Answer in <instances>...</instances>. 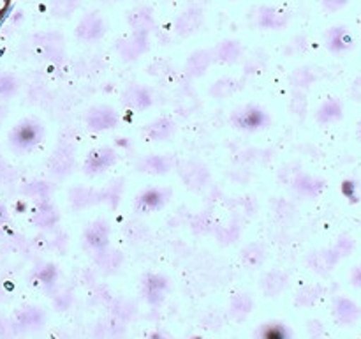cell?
Segmentation results:
<instances>
[{"mask_svg": "<svg viewBox=\"0 0 361 339\" xmlns=\"http://www.w3.org/2000/svg\"><path fill=\"white\" fill-rule=\"evenodd\" d=\"M229 124L243 133H257L271 126V115L259 105H242L233 109Z\"/></svg>", "mask_w": 361, "mask_h": 339, "instance_id": "obj_1", "label": "cell"}, {"mask_svg": "<svg viewBox=\"0 0 361 339\" xmlns=\"http://www.w3.org/2000/svg\"><path fill=\"white\" fill-rule=\"evenodd\" d=\"M44 126L37 119H25L11 133V143L18 152H32L44 140Z\"/></svg>", "mask_w": 361, "mask_h": 339, "instance_id": "obj_2", "label": "cell"}, {"mask_svg": "<svg viewBox=\"0 0 361 339\" xmlns=\"http://www.w3.org/2000/svg\"><path fill=\"white\" fill-rule=\"evenodd\" d=\"M83 122L92 133H104V131H111L118 127L120 115L113 106L95 105L85 112Z\"/></svg>", "mask_w": 361, "mask_h": 339, "instance_id": "obj_3", "label": "cell"}, {"mask_svg": "<svg viewBox=\"0 0 361 339\" xmlns=\"http://www.w3.org/2000/svg\"><path fill=\"white\" fill-rule=\"evenodd\" d=\"M171 198H173V189L169 186L147 187V189H143L140 194H137L133 207L134 210L140 212V214H150V212L162 210V208L169 203Z\"/></svg>", "mask_w": 361, "mask_h": 339, "instance_id": "obj_4", "label": "cell"}, {"mask_svg": "<svg viewBox=\"0 0 361 339\" xmlns=\"http://www.w3.org/2000/svg\"><path fill=\"white\" fill-rule=\"evenodd\" d=\"M249 14L254 27L263 28V30H282L289 23V13L282 7L257 6Z\"/></svg>", "mask_w": 361, "mask_h": 339, "instance_id": "obj_5", "label": "cell"}, {"mask_svg": "<svg viewBox=\"0 0 361 339\" xmlns=\"http://www.w3.org/2000/svg\"><path fill=\"white\" fill-rule=\"evenodd\" d=\"M118 161V152L113 147L92 148L83 161V172L88 177H97L108 172Z\"/></svg>", "mask_w": 361, "mask_h": 339, "instance_id": "obj_6", "label": "cell"}, {"mask_svg": "<svg viewBox=\"0 0 361 339\" xmlns=\"http://www.w3.org/2000/svg\"><path fill=\"white\" fill-rule=\"evenodd\" d=\"M76 166V157H74V148L69 141H60L59 147L51 154L48 161V170L51 177L62 180L73 173Z\"/></svg>", "mask_w": 361, "mask_h": 339, "instance_id": "obj_7", "label": "cell"}, {"mask_svg": "<svg viewBox=\"0 0 361 339\" xmlns=\"http://www.w3.org/2000/svg\"><path fill=\"white\" fill-rule=\"evenodd\" d=\"M176 168H178V175L182 177L183 184L189 187L190 191H200L210 180V170L207 165H203L201 161L196 159H187V161L176 162Z\"/></svg>", "mask_w": 361, "mask_h": 339, "instance_id": "obj_8", "label": "cell"}, {"mask_svg": "<svg viewBox=\"0 0 361 339\" xmlns=\"http://www.w3.org/2000/svg\"><path fill=\"white\" fill-rule=\"evenodd\" d=\"M115 48L126 62H134V60H137L150 49V34L130 32L129 35L116 41Z\"/></svg>", "mask_w": 361, "mask_h": 339, "instance_id": "obj_9", "label": "cell"}, {"mask_svg": "<svg viewBox=\"0 0 361 339\" xmlns=\"http://www.w3.org/2000/svg\"><path fill=\"white\" fill-rule=\"evenodd\" d=\"M104 34H106V21L104 18L101 16V13H97V11L87 13L80 21H78V27H76L78 41L92 44V42L101 41V39L104 37Z\"/></svg>", "mask_w": 361, "mask_h": 339, "instance_id": "obj_10", "label": "cell"}, {"mask_svg": "<svg viewBox=\"0 0 361 339\" xmlns=\"http://www.w3.org/2000/svg\"><path fill=\"white\" fill-rule=\"evenodd\" d=\"M122 102L126 108L134 109V112H143L154 105V94L145 85L133 83L122 92Z\"/></svg>", "mask_w": 361, "mask_h": 339, "instance_id": "obj_11", "label": "cell"}, {"mask_svg": "<svg viewBox=\"0 0 361 339\" xmlns=\"http://www.w3.org/2000/svg\"><path fill=\"white\" fill-rule=\"evenodd\" d=\"M204 23V14L200 6H190L189 9L178 14L175 20V32L180 37H189V35L196 34Z\"/></svg>", "mask_w": 361, "mask_h": 339, "instance_id": "obj_12", "label": "cell"}, {"mask_svg": "<svg viewBox=\"0 0 361 339\" xmlns=\"http://www.w3.org/2000/svg\"><path fill=\"white\" fill-rule=\"evenodd\" d=\"M109 233H111L109 222L102 218L95 219L83 232L85 246L92 251L102 249V247H106L109 244Z\"/></svg>", "mask_w": 361, "mask_h": 339, "instance_id": "obj_13", "label": "cell"}, {"mask_svg": "<svg viewBox=\"0 0 361 339\" xmlns=\"http://www.w3.org/2000/svg\"><path fill=\"white\" fill-rule=\"evenodd\" d=\"M168 290H169L168 278H164V275L161 274H147L143 278V282H141V292H143V297L147 299L148 304H152V306H159V304H162Z\"/></svg>", "mask_w": 361, "mask_h": 339, "instance_id": "obj_14", "label": "cell"}, {"mask_svg": "<svg viewBox=\"0 0 361 339\" xmlns=\"http://www.w3.org/2000/svg\"><path fill=\"white\" fill-rule=\"evenodd\" d=\"M176 157L173 154H152L145 155L137 161L136 168L143 173H152V175H166L176 168Z\"/></svg>", "mask_w": 361, "mask_h": 339, "instance_id": "obj_15", "label": "cell"}, {"mask_svg": "<svg viewBox=\"0 0 361 339\" xmlns=\"http://www.w3.org/2000/svg\"><path fill=\"white\" fill-rule=\"evenodd\" d=\"M37 48L41 46V53L48 62H59L63 56V35L60 32H46L34 37Z\"/></svg>", "mask_w": 361, "mask_h": 339, "instance_id": "obj_16", "label": "cell"}, {"mask_svg": "<svg viewBox=\"0 0 361 339\" xmlns=\"http://www.w3.org/2000/svg\"><path fill=\"white\" fill-rule=\"evenodd\" d=\"M176 133V124L173 122L169 117H159V119L152 120L147 126L143 127L141 134L147 138L148 141H155V143H161V141H168L175 136Z\"/></svg>", "mask_w": 361, "mask_h": 339, "instance_id": "obj_17", "label": "cell"}, {"mask_svg": "<svg viewBox=\"0 0 361 339\" xmlns=\"http://www.w3.org/2000/svg\"><path fill=\"white\" fill-rule=\"evenodd\" d=\"M212 53H214V62L233 66L243 59V46L235 39H226V41L219 42L215 48H212Z\"/></svg>", "mask_w": 361, "mask_h": 339, "instance_id": "obj_18", "label": "cell"}, {"mask_svg": "<svg viewBox=\"0 0 361 339\" xmlns=\"http://www.w3.org/2000/svg\"><path fill=\"white\" fill-rule=\"evenodd\" d=\"M127 23H129L133 32H143V34H150L155 28V16L152 7L148 6H137L127 16Z\"/></svg>", "mask_w": 361, "mask_h": 339, "instance_id": "obj_19", "label": "cell"}, {"mask_svg": "<svg viewBox=\"0 0 361 339\" xmlns=\"http://www.w3.org/2000/svg\"><path fill=\"white\" fill-rule=\"evenodd\" d=\"M69 201H71V207H73L74 210L90 208L94 207V205L101 203V189L76 186L69 191Z\"/></svg>", "mask_w": 361, "mask_h": 339, "instance_id": "obj_20", "label": "cell"}, {"mask_svg": "<svg viewBox=\"0 0 361 339\" xmlns=\"http://www.w3.org/2000/svg\"><path fill=\"white\" fill-rule=\"evenodd\" d=\"M214 64V53L212 49H196L190 53L185 62V73L190 78H201L208 71V67Z\"/></svg>", "mask_w": 361, "mask_h": 339, "instance_id": "obj_21", "label": "cell"}, {"mask_svg": "<svg viewBox=\"0 0 361 339\" xmlns=\"http://www.w3.org/2000/svg\"><path fill=\"white\" fill-rule=\"evenodd\" d=\"M60 221V212L56 208L55 203H51L49 200L41 201V205L37 207L34 214V225L37 228L42 230H49V228H55Z\"/></svg>", "mask_w": 361, "mask_h": 339, "instance_id": "obj_22", "label": "cell"}, {"mask_svg": "<svg viewBox=\"0 0 361 339\" xmlns=\"http://www.w3.org/2000/svg\"><path fill=\"white\" fill-rule=\"evenodd\" d=\"M95 253V263L99 265V268H102L104 272H115L116 268L122 265L123 256L118 249L115 247H102V249L94 251Z\"/></svg>", "mask_w": 361, "mask_h": 339, "instance_id": "obj_23", "label": "cell"}, {"mask_svg": "<svg viewBox=\"0 0 361 339\" xmlns=\"http://www.w3.org/2000/svg\"><path fill=\"white\" fill-rule=\"evenodd\" d=\"M286 286H288V274L282 270H270L261 278V290L270 297L284 292Z\"/></svg>", "mask_w": 361, "mask_h": 339, "instance_id": "obj_24", "label": "cell"}, {"mask_svg": "<svg viewBox=\"0 0 361 339\" xmlns=\"http://www.w3.org/2000/svg\"><path fill=\"white\" fill-rule=\"evenodd\" d=\"M256 339H291V332L282 321H268L257 328Z\"/></svg>", "mask_w": 361, "mask_h": 339, "instance_id": "obj_25", "label": "cell"}, {"mask_svg": "<svg viewBox=\"0 0 361 339\" xmlns=\"http://www.w3.org/2000/svg\"><path fill=\"white\" fill-rule=\"evenodd\" d=\"M240 90V81L235 78H221L210 87L208 94L214 99H226L235 95Z\"/></svg>", "mask_w": 361, "mask_h": 339, "instance_id": "obj_26", "label": "cell"}, {"mask_svg": "<svg viewBox=\"0 0 361 339\" xmlns=\"http://www.w3.org/2000/svg\"><path fill=\"white\" fill-rule=\"evenodd\" d=\"M242 260L249 267H261L267 260V247L259 242L247 244L242 249Z\"/></svg>", "mask_w": 361, "mask_h": 339, "instance_id": "obj_27", "label": "cell"}, {"mask_svg": "<svg viewBox=\"0 0 361 339\" xmlns=\"http://www.w3.org/2000/svg\"><path fill=\"white\" fill-rule=\"evenodd\" d=\"M293 184V191H295L298 196H314V194L317 193V189L319 187L316 186V180H312V177L305 175V173H300V175H296L295 179L291 180Z\"/></svg>", "mask_w": 361, "mask_h": 339, "instance_id": "obj_28", "label": "cell"}, {"mask_svg": "<svg viewBox=\"0 0 361 339\" xmlns=\"http://www.w3.org/2000/svg\"><path fill=\"white\" fill-rule=\"evenodd\" d=\"M81 0H53L49 4V13L55 18H69L80 9Z\"/></svg>", "mask_w": 361, "mask_h": 339, "instance_id": "obj_29", "label": "cell"}, {"mask_svg": "<svg viewBox=\"0 0 361 339\" xmlns=\"http://www.w3.org/2000/svg\"><path fill=\"white\" fill-rule=\"evenodd\" d=\"M252 306H254L252 299H250L249 295H245V293H238V295L233 297L229 311H231L233 318H236V320H243V318L252 311Z\"/></svg>", "mask_w": 361, "mask_h": 339, "instance_id": "obj_30", "label": "cell"}, {"mask_svg": "<svg viewBox=\"0 0 361 339\" xmlns=\"http://www.w3.org/2000/svg\"><path fill=\"white\" fill-rule=\"evenodd\" d=\"M123 193V179H115L108 187L101 189V203H108L109 207L115 208L118 205L120 198H122Z\"/></svg>", "mask_w": 361, "mask_h": 339, "instance_id": "obj_31", "label": "cell"}, {"mask_svg": "<svg viewBox=\"0 0 361 339\" xmlns=\"http://www.w3.org/2000/svg\"><path fill=\"white\" fill-rule=\"evenodd\" d=\"M214 233L217 235V239L221 240L222 244H231V242H235V240L240 237V233H242V226H240L238 222L233 219L229 225L215 226Z\"/></svg>", "mask_w": 361, "mask_h": 339, "instance_id": "obj_32", "label": "cell"}, {"mask_svg": "<svg viewBox=\"0 0 361 339\" xmlns=\"http://www.w3.org/2000/svg\"><path fill=\"white\" fill-rule=\"evenodd\" d=\"M190 226H192V232L197 233V235H208V233L214 232L215 222L214 218L208 212H200V214H196L192 218Z\"/></svg>", "mask_w": 361, "mask_h": 339, "instance_id": "obj_33", "label": "cell"}, {"mask_svg": "<svg viewBox=\"0 0 361 339\" xmlns=\"http://www.w3.org/2000/svg\"><path fill=\"white\" fill-rule=\"evenodd\" d=\"M338 113H341V109H338L337 102L328 101V102H324L319 109H317V120L323 124L331 122L334 119H338Z\"/></svg>", "mask_w": 361, "mask_h": 339, "instance_id": "obj_34", "label": "cell"}, {"mask_svg": "<svg viewBox=\"0 0 361 339\" xmlns=\"http://www.w3.org/2000/svg\"><path fill=\"white\" fill-rule=\"evenodd\" d=\"M312 74H310V71L307 69V67H302V69H296L295 73L291 74V85L295 88H298V90H303V88L309 87L310 83H312Z\"/></svg>", "mask_w": 361, "mask_h": 339, "instance_id": "obj_35", "label": "cell"}, {"mask_svg": "<svg viewBox=\"0 0 361 339\" xmlns=\"http://www.w3.org/2000/svg\"><path fill=\"white\" fill-rule=\"evenodd\" d=\"M126 235L129 237L130 240H134V242H137V240H145L148 235L147 225H143V222H140V221L127 222Z\"/></svg>", "mask_w": 361, "mask_h": 339, "instance_id": "obj_36", "label": "cell"}, {"mask_svg": "<svg viewBox=\"0 0 361 339\" xmlns=\"http://www.w3.org/2000/svg\"><path fill=\"white\" fill-rule=\"evenodd\" d=\"M18 90V81L14 76H9V74H6V76L0 78V95H13L14 92Z\"/></svg>", "mask_w": 361, "mask_h": 339, "instance_id": "obj_37", "label": "cell"}, {"mask_svg": "<svg viewBox=\"0 0 361 339\" xmlns=\"http://www.w3.org/2000/svg\"><path fill=\"white\" fill-rule=\"evenodd\" d=\"M41 274H42V282H44L46 286L48 285H55L56 278H59V270H56L55 265L51 263H46L44 268H41Z\"/></svg>", "mask_w": 361, "mask_h": 339, "instance_id": "obj_38", "label": "cell"}, {"mask_svg": "<svg viewBox=\"0 0 361 339\" xmlns=\"http://www.w3.org/2000/svg\"><path fill=\"white\" fill-rule=\"evenodd\" d=\"M159 64H161V69H157L154 64L148 66V74H152V76L155 78H162L164 74H168L169 71H171V66H169V62H166V60H159Z\"/></svg>", "mask_w": 361, "mask_h": 339, "instance_id": "obj_39", "label": "cell"}, {"mask_svg": "<svg viewBox=\"0 0 361 339\" xmlns=\"http://www.w3.org/2000/svg\"><path fill=\"white\" fill-rule=\"evenodd\" d=\"M344 2L345 0H323V6L326 7V9L335 11V9H338V7H341Z\"/></svg>", "mask_w": 361, "mask_h": 339, "instance_id": "obj_40", "label": "cell"}, {"mask_svg": "<svg viewBox=\"0 0 361 339\" xmlns=\"http://www.w3.org/2000/svg\"><path fill=\"white\" fill-rule=\"evenodd\" d=\"M148 339H169V338L166 334H161V332H154Z\"/></svg>", "mask_w": 361, "mask_h": 339, "instance_id": "obj_41", "label": "cell"}]
</instances>
